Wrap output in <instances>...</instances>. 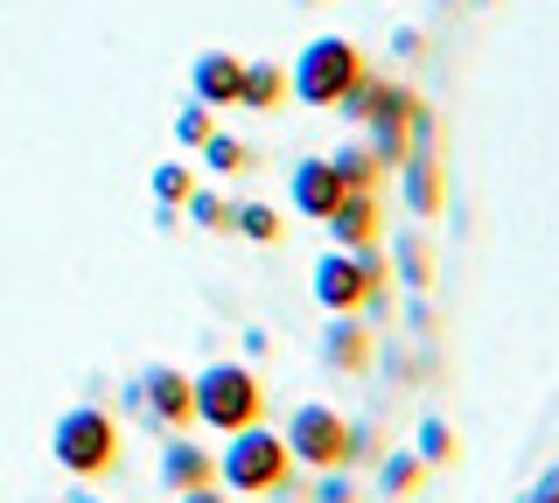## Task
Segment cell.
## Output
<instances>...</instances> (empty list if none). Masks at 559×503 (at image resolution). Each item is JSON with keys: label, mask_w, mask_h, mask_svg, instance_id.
Masks as SVG:
<instances>
[{"label": "cell", "mask_w": 559, "mask_h": 503, "mask_svg": "<svg viewBox=\"0 0 559 503\" xmlns=\"http://www.w3.org/2000/svg\"><path fill=\"white\" fill-rule=\"evenodd\" d=\"M287 476H294V455H287V441H280V427L252 420V427L224 433L217 482L231 496H280V490H287Z\"/></svg>", "instance_id": "obj_1"}, {"label": "cell", "mask_w": 559, "mask_h": 503, "mask_svg": "<svg viewBox=\"0 0 559 503\" xmlns=\"http://www.w3.org/2000/svg\"><path fill=\"white\" fill-rule=\"evenodd\" d=\"M189 398H197V420L210 433H238V427L266 420V385H259L252 363H203V371H189Z\"/></svg>", "instance_id": "obj_2"}, {"label": "cell", "mask_w": 559, "mask_h": 503, "mask_svg": "<svg viewBox=\"0 0 559 503\" xmlns=\"http://www.w3.org/2000/svg\"><path fill=\"white\" fill-rule=\"evenodd\" d=\"M371 63H364V49L349 36H314L301 57L287 63V98H301L308 112H336V98L357 84Z\"/></svg>", "instance_id": "obj_3"}, {"label": "cell", "mask_w": 559, "mask_h": 503, "mask_svg": "<svg viewBox=\"0 0 559 503\" xmlns=\"http://www.w3.org/2000/svg\"><path fill=\"white\" fill-rule=\"evenodd\" d=\"M49 455H57L63 476L92 482L105 468H119V420L105 406H70L57 427H49Z\"/></svg>", "instance_id": "obj_4"}, {"label": "cell", "mask_w": 559, "mask_h": 503, "mask_svg": "<svg viewBox=\"0 0 559 503\" xmlns=\"http://www.w3.org/2000/svg\"><path fill=\"white\" fill-rule=\"evenodd\" d=\"M399 176V196H406V211L427 224L448 211V176H441V119L427 106H413V127H406V161L392 168Z\"/></svg>", "instance_id": "obj_5"}, {"label": "cell", "mask_w": 559, "mask_h": 503, "mask_svg": "<svg viewBox=\"0 0 559 503\" xmlns=\"http://www.w3.org/2000/svg\"><path fill=\"white\" fill-rule=\"evenodd\" d=\"M280 441H287L294 468H343V441H349V420L336 406H322V398H308V406L287 412V427H280Z\"/></svg>", "instance_id": "obj_6"}, {"label": "cell", "mask_w": 559, "mask_h": 503, "mask_svg": "<svg viewBox=\"0 0 559 503\" xmlns=\"http://www.w3.org/2000/svg\"><path fill=\"white\" fill-rule=\"evenodd\" d=\"M133 406L140 412H147V420L154 427H189V420H197V398H189V371H175V363H147V371H140L133 378Z\"/></svg>", "instance_id": "obj_7"}, {"label": "cell", "mask_w": 559, "mask_h": 503, "mask_svg": "<svg viewBox=\"0 0 559 503\" xmlns=\"http://www.w3.org/2000/svg\"><path fill=\"white\" fill-rule=\"evenodd\" d=\"M413 106H419V98L406 92V84H384L378 112L364 119V147L378 154V168H384V176H392V168L406 161V127H413Z\"/></svg>", "instance_id": "obj_8"}, {"label": "cell", "mask_w": 559, "mask_h": 503, "mask_svg": "<svg viewBox=\"0 0 559 503\" xmlns=\"http://www.w3.org/2000/svg\"><path fill=\"white\" fill-rule=\"evenodd\" d=\"M322 224H329V245H336V252L378 245V189H343V203Z\"/></svg>", "instance_id": "obj_9"}, {"label": "cell", "mask_w": 559, "mask_h": 503, "mask_svg": "<svg viewBox=\"0 0 559 503\" xmlns=\"http://www.w3.org/2000/svg\"><path fill=\"white\" fill-rule=\"evenodd\" d=\"M238 77H245V57H231V49H203L197 71H189V98L210 112H231L238 106Z\"/></svg>", "instance_id": "obj_10"}, {"label": "cell", "mask_w": 559, "mask_h": 503, "mask_svg": "<svg viewBox=\"0 0 559 503\" xmlns=\"http://www.w3.org/2000/svg\"><path fill=\"white\" fill-rule=\"evenodd\" d=\"M287 203H294L301 217H314V224H322V217L343 203V182H336V168H329V154H308V161L287 176Z\"/></svg>", "instance_id": "obj_11"}, {"label": "cell", "mask_w": 559, "mask_h": 503, "mask_svg": "<svg viewBox=\"0 0 559 503\" xmlns=\"http://www.w3.org/2000/svg\"><path fill=\"white\" fill-rule=\"evenodd\" d=\"M371 350H378V336H371V322H364V315H329V328H322L329 371H364Z\"/></svg>", "instance_id": "obj_12"}, {"label": "cell", "mask_w": 559, "mask_h": 503, "mask_svg": "<svg viewBox=\"0 0 559 503\" xmlns=\"http://www.w3.org/2000/svg\"><path fill=\"white\" fill-rule=\"evenodd\" d=\"M203 482H217V455L175 433V441L162 447V490H168V496H182V490H203Z\"/></svg>", "instance_id": "obj_13"}, {"label": "cell", "mask_w": 559, "mask_h": 503, "mask_svg": "<svg viewBox=\"0 0 559 503\" xmlns=\"http://www.w3.org/2000/svg\"><path fill=\"white\" fill-rule=\"evenodd\" d=\"M392 273H399V287H406V294H427L433 287V245L419 231H399L392 238Z\"/></svg>", "instance_id": "obj_14"}, {"label": "cell", "mask_w": 559, "mask_h": 503, "mask_svg": "<svg viewBox=\"0 0 559 503\" xmlns=\"http://www.w3.org/2000/svg\"><path fill=\"white\" fill-rule=\"evenodd\" d=\"M280 98H287V63H245L238 106H245V112H273Z\"/></svg>", "instance_id": "obj_15"}, {"label": "cell", "mask_w": 559, "mask_h": 503, "mask_svg": "<svg viewBox=\"0 0 559 503\" xmlns=\"http://www.w3.org/2000/svg\"><path fill=\"white\" fill-rule=\"evenodd\" d=\"M329 168H336V182H343V189H378V182H384L378 154L364 147V141H349V147H336V154H329Z\"/></svg>", "instance_id": "obj_16"}, {"label": "cell", "mask_w": 559, "mask_h": 503, "mask_svg": "<svg viewBox=\"0 0 559 503\" xmlns=\"http://www.w3.org/2000/svg\"><path fill=\"white\" fill-rule=\"evenodd\" d=\"M419 482H427V462H419L413 447H392V455L378 462V490H384V496H413Z\"/></svg>", "instance_id": "obj_17"}, {"label": "cell", "mask_w": 559, "mask_h": 503, "mask_svg": "<svg viewBox=\"0 0 559 503\" xmlns=\"http://www.w3.org/2000/svg\"><path fill=\"white\" fill-rule=\"evenodd\" d=\"M413 455L427 462V468H448L454 455H462V441H454V427L441 420V412H427V420H419V433H413Z\"/></svg>", "instance_id": "obj_18"}, {"label": "cell", "mask_w": 559, "mask_h": 503, "mask_svg": "<svg viewBox=\"0 0 559 503\" xmlns=\"http://www.w3.org/2000/svg\"><path fill=\"white\" fill-rule=\"evenodd\" d=\"M231 231L252 245H280V211L273 203H231Z\"/></svg>", "instance_id": "obj_19"}, {"label": "cell", "mask_w": 559, "mask_h": 503, "mask_svg": "<svg viewBox=\"0 0 559 503\" xmlns=\"http://www.w3.org/2000/svg\"><path fill=\"white\" fill-rule=\"evenodd\" d=\"M182 217L197 224V231H231V196H217V189H189Z\"/></svg>", "instance_id": "obj_20"}, {"label": "cell", "mask_w": 559, "mask_h": 503, "mask_svg": "<svg viewBox=\"0 0 559 503\" xmlns=\"http://www.w3.org/2000/svg\"><path fill=\"white\" fill-rule=\"evenodd\" d=\"M384 84H392V77H378V71H364L357 84H349V92L336 98V119H357V127H364V119H371L378 112V98H384Z\"/></svg>", "instance_id": "obj_21"}, {"label": "cell", "mask_w": 559, "mask_h": 503, "mask_svg": "<svg viewBox=\"0 0 559 503\" xmlns=\"http://www.w3.org/2000/svg\"><path fill=\"white\" fill-rule=\"evenodd\" d=\"M197 154H203V168H210V176H238V168H252V147L231 141V133H210V141H203Z\"/></svg>", "instance_id": "obj_22"}, {"label": "cell", "mask_w": 559, "mask_h": 503, "mask_svg": "<svg viewBox=\"0 0 559 503\" xmlns=\"http://www.w3.org/2000/svg\"><path fill=\"white\" fill-rule=\"evenodd\" d=\"M189 189H197V176H189L182 161H162V168H154V211H182Z\"/></svg>", "instance_id": "obj_23"}, {"label": "cell", "mask_w": 559, "mask_h": 503, "mask_svg": "<svg viewBox=\"0 0 559 503\" xmlns=\"http://www.w3.org/2000/svg\"><path fill=\"white\" fill-rule=\"evenodd\" d=\"M210 133H217V119H210V106H197V98H189V106L175 112V141H182V147H203Z\"/></svg>", "instance_id": "obj_24"}, {"label": "cell", "mask_w": 559, "mask_h": 503, "mask_svg": "<svg viewBox=\"0 0 559 503\" xmlns=\"http://www.w3.org/2000/svg\"><path fill=\"white\" fill-rule=\"evenodd\" d=\"M378 455V427L371 420H349V441H343V468H357V462H371Z\"/></svg>", "instance_id": "obj_25"}, {"label": "cell", "mask_w": 559, "mask_h": 503, "mask_svg": "<svg viewBox=\"0 0 559 503\" xmlns=\"http://www.w3.org/2000/svg\"><path fill=\"white\" fill-rule=\"evenodd\" d=\"M314 503H357V490H349V468H322V482H314Z\"/></svg>", "instance_id": "obj_26"}, {"label": "cell", "mask_w": 559, "mask_h": 503, "mask_svg": "<svg viewBox=\"0 0 559 503\" xmlns=\"http://www.w3.org/2000/svg\"><path fill=\"white\" fill-rule=\"evenodd\" d=\"M524 503H559V462H552V468H538V482L524 490Z\"/></svg>", "instance_id": "obj_27"}, {"label": "cell", "mask_w": 559, "mask_h": 503, "mask_svg": "<svg viewBox=\"0 0 559 503\" xmlns=\"http://www.w3.org/2000/svg\"><path fill=\"white\" fill-rule=\"evenodd\" d=\"M392 57H427V36H419V28H399V36H392Z\"/></svg>", "instance_id": "obj_28"}, {"label": "cell", "mask_w": 559, "mask_h": 503, "mask_svg": "<svg viewBox=\"0 0 559 503\" xmlns=\"http://www.w3.org/2000/svg\"><path fill=\"white\" fill-rule=\"evenodd\" d=\"M406 328H413V336H433V308H427V294H413V308H406Z\"/></svg>", "instance_id": "obj_29"}, {"label": "cell", "mask_w": 559, "mask_h": 503, "mask_svg": "<svg viewBox=\"0 0 559 503\" xmlns=\"http://www.w3.org/2000/svg\"><path fill=\"white\" fill-rule=\"evenodd\" d=\"M175 503H231V490H224V482H203V490H182Z\"/></svg>", "instance_id": "obj_30"}, {"label": "cell", "mask_w": 559, "mask_h": 503, "mask_svg": "<svg viewBox=\"0 0 559 503\" xmlns=\"http://www.w3.org/2000/svg\"><path fill=\"white\" fill-rule=\"evenodd\" d=\"M70 503H105V496H70Z\"/></svg>", "instance_id": "obj_31"}, {"label": "cell", "mask_w": 559, "mask_h": 503, "mask_svg": "<svg viewBox=\"0 0 559 503\" xmlns=\"http://www.w3.org/2000/svg\"><path fill=\"white\" fill-rule=\"evenodd\" d=\"M468 8H489V0H468Z\"/></svg>", "instance_id": "obj_32"}]
</instances>
